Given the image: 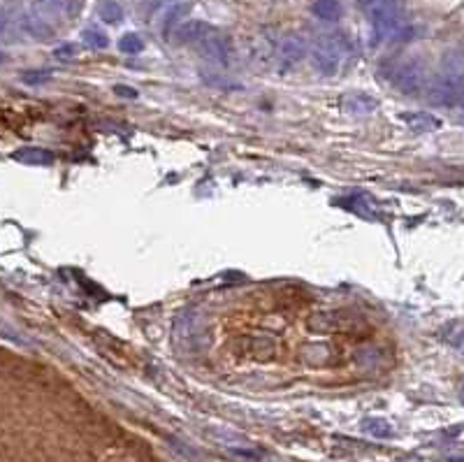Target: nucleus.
<instances>
[{
	"instance_id": "nucleus-1",
	"label": "nucleus",
	"mask_w": 464,
	"mask_h": 462,
	"mask_svg": "<svg viewBox=\"0 0 464 462\" xmlns=\"http://www.w3.org/2000/svg\"><path fill=\"white\" fill-rule=\"evenodd\" d=\"M464 94V51L455 49L445 54L439 77L434 79L430 89V100L434 105L453 107Z\"/></svg>"
},
{
	"instance_id": "nucleus-2",
	"label": "nucleus",
	"mask_w": 464,
	"mask_h": 462,
	"mask_svg": "<svg viewBox=\"0 0 464 462\" xmlns=\"http://www.w3.org/2000/svg\"><path fill=\"white\" fill-rule=\"evenodd\" d=\"M346 49H348V44H346V40H343V35H339V33L323 35V38L313 42L311 61L323 75H334V72L339 70L343 56H346Z\"/></svg>"
},
{
	"instance_id": "nucleus-3",
	"label": "nucleus",
	"mask_w": 464,
	"mask_h": 462,
	"mask_svg": "<svg viewBox=\"0 0 464 462\" xmlns=\"http://www.w3.org/2000/svg\"><path fill=\"white\" fill-rule=\"evenodd\" d=\"M369 16L378 40L397 38L404 31V12L395 0H380L378 5L369 7Z\"/></svg>"
},
{
	"instance_id": "nucleus-4",
	"label": "nucleus",
	"mask_w": 464,
	"mask_h": 462,
	"mask_svg": "<svg viewBox=\"0 0 464 462\" xmlns=\"http://www.w3.org/2000/svg\"><path fill=\"white\" fill-rule=\"evenodd\" d=\"M423 79H425V70H423V63L415 61V59H408L402 61L399 66L393 70L390 75V81L397 91L402 94H415L418 89L423 86Z\"/></svg>"
},
{
	"instance_id": "nucleus-5",
	"label": "nucleus",
	"mask_w": 464,
	"mask_h": 462,
	"mask_svg": "<svg viewBox=\"0 0 464 462\" xmlns=\"http://www.w3.org/2000/svg\"><path fill=\"white\" fill-rule=\"evenodd\" d=\"M198 47L202 51V56L209 63H213L216 68H226L230 63V42H228L226 35L218 33V31H211L207 38L198 44Z\"/></svg>"
},
{
	"instance_id": "nucleus-6",
	"label": "nucleus",
	"mask_w": 464,
	"mask_h": 462,
	"mask_svg": "<svg viewBox=\"0 0 464 462\" xmlns=\"http://www.w3.org/2000/svg\"><path fill=\"white\" fill-rule=\"evenodd\" d=\"M213 29L207 21H181L176 26V40L183 42V44H200Z\"/></svg>"
},
{
	"instance_id": "nucleus-7",
	"label": "nucleus",
	"mask_w": 464,
	"mask_h": 462,
	"mask_svg": "<svg viewBox=\"0 0 464 462\" xmlns=\"http://www.w3.org/2000/svg\"><path fill=\"white\" fill-rule=\"evenodd\" d=\"M191 10V3H170V5H165L163 7V14H161V33L165 35H170L176 31V26L181 24V19L186 14H188Z\"/></svg>"
},
{
	"instance_id": "nucleus-8",
	"label": "nucleus",
	"mask_w": 464,
	"mask_h": 462,
	"mask_svg": "<svg viewBox=\"0 0 464 462\" xmlns=\"http://www.w3.org/2000/svg\"><path fill=\"white\" fill-rule=\"evenodd\" d=\"M306 54V42L300 35H288V38L281 42V49H278V56H281V63L288 66H295L297 61H302Z\"/></svg>"
},
{
	"instance_id": "nucleus-9",
	"label": "nucleus",
	"mask_w": 464,
	"mask_h": 462,
	"mask_svg": "<svg viewBox=\"0 0 464 462\" xmlns=\"http://www.w3.org/2000/svg\"><path fill=\"white\" fill-rule=\"evenodd\" d=\"M311 12L323 21H337L341 16V3L339 0H316L311 5Z\"/></svg>"
},
{
	"instance_id": "nucleus-10",
	"label": "nucleus",
	"mask_w": 464,
	"mask_h": 462,
	"mask_svg": "<svg viewBox=\"0 0 464 462\" xmlns=\"http://www.w3.org/2000/svg\"><path fill=\"white\" fill-rule=\"evenodd\" d=\"M343 105H346L348 112L367 114V112H374L376 109V100L369 98L367 94H350V96L343 98Z\"/></svg>"
},
{
	"instance_id": "nucleus-11",
	"label": "nucleus",
	"mask_w": 464,
	"mask_h": 462,
	"mask_svg": "<svg viewBox=\"0 0 464 462\" xmlns=\"http://www.w3.org/2000/svg\"><path fill=\"white\" fill-rule=\"evenodd\" d=\"M402 119L408 124V128H413V131H436V128L441 126L439 119H434L432 114H423V112H415V114H402Z\"/></svg>"
},
{
	"instance_id": "nucleus-12",
	"label": "nucleus",
	"mask_w": 464,
	"mask_h": 462,
	"mask_svg": "<svg viewBox=\"0 0 464 462\" xmlns=\"http://www.w3.org/2000/svg\"><path fill=\"white\" fill-rule=\"evenodd\" d=\"M98 16L105 24H118L121 19H123V7H121L116 0H100Z\"/></svg>"
},
{
	"instance_id": "nucleus-13",
	"label": "nucleus",
	"mask_w": 464,
	"mask_h": 462,
	"mask_svg": "<svg viewBox=\"0 0 464 462\" xmlns=\"http://www.w3.org/2000/svg\"><path fill=\"white\" fill-rule=\"evenodd\" d=\"M81 40H84V44H89V49H105L109 44L107 35L102 31H98V29H93V26L81 33Z\"/></svg>"
},
{
	"instance_id": "nucleus-14",
	"label": "nucleus",
	"mask_w": 464,
	"mask_h": 462,
	"mask_svg": "<svg viewBox=\"0 0 464 462\" xmlns=\"http://www.w3.org/2000/svg\"><path fill=\"white\" fill-rule=\"evenodd\" d=\"M118 49L123 54H139L144 49V40L139 38L137 33H126L123 38L118 40Z\"/></svg>"
},
{
	"instance_id": "nucleus-15",
	"label": "nucleus",
	"mask_w": 464,
	"mask_h": 462,
	"mask_svg": "<svg viewBox=\"0 0 464 462\" xmlns=\"http://www.w3.org/2000/svg\"><path fill=\"white\" fill-rule=\"evenodd\" d=\"M365 430L371 432V434H376V437H385V434H390V425L385 421L371 418V421L365 423Z\"/></svg>"
},
{
	"instance_id": "nucleus-16",
	"label": "nucleus",
	"mask_w": 464,
	"mask_h": 462,
	"mask_svg": "<svg viewBox=\"0 0 464 462\" xmlns=\"http://www.w3.org/2000/svg\"><path fill=\"white\" fill-rule=\"evenodd\" d=\"M56 56H59V59H72L74 56V47H72V44H63V47L56 49Z\"/></svg>"
},
{
	"instance_id": "nucleus-17",
	"label": "nucleus",
	"mask_w": 464,
	"mask_h": 462,
	"mask_svg": "<svg viewBox=\"0 0 464 462\" xmlns=\"http://www.w3.org/2000/svg\"><path fill=\"white\" fill-rule=\"evenodd\" d=\"M51 7H56V10H70L72 7V0H46Z\"/></svg>"
},
{
	"instance_id": "nucleus-18",
	"label": "nucleus",
	"mask_w": 464,
	"mask_h": 462,
	"mask_svg": "<svg viewBox=\"0 0 464 462\" xmlns=\"http://www.w3.org/2000/svg\"><path fill=\"white\" fill-rule=\"evenodd\" d=\"M118 96H128V98H135L137 96V91H133V89H123V86H116L114 89Z\"/></svg>"
},
{
	"instance_id": "nucleus-19",
	"label": "nucleus",
	"mask_w": 464,
	"mask_h": 462,
	"mask_svg": "<svg viewBox=\"0 0 464 462\" xmlns=\"http://www.w3.org/2000/svg\"><path fill=\"white\" fill-rule=\"evenodd\" d=\"M378 3H380V0H360V5H362V7H367V10H369V7L378 5Z\"/></svg>"
},
{
	"instance_id": "nucleus-20",
	"label": "nucleus",
	"mask_w": 464,
	"mask_h": 462,
	"mask_svg": "<svg viewBox=\"0 0 464 462\" xmlns=\"http://www.w3.org/2000/svg\"><path fill=\"white\" fill-rule=\"evenodd\" d=\"M151 5L153 7H161V5L165 7V5H170V0H151Z\"/></svg>"
},
{
	"instance_id": "nucleus-21",
	"label": "nucleus",
	"mask_w": 464,
	"mask_h": 462,
	"mask_svg": "<svg viewBox=\"0 0 464 462\" xmlns=\"http://www.w3.org/2000/svg\"><path fill=\"white\" fill-rule=\"evenodd\" d=\"M462 397H464V391H462Z\"/></svg>"
}]
</instances>
